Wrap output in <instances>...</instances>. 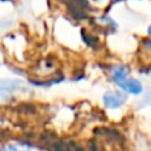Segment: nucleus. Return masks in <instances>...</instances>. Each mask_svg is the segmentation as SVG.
Instances as JSON below:
<instances>
[{
    "mask_svg": "<svg viewBox=\"0 0 151 151\" xmlns=\"http://www.w3.org/2000/svg\"><path fill=\"white\" fill-rule=\"evenodd\" d=\"M145 46H146V48H147L148 51L151 52V40H146V42H145Z\"/></svg>",
    "mask_w": 151,
    "mask_h": 151,
    "instance_id": "nucleus-6",
    "label": "nucleus"
},
{
    "mask_svg": "<svg viewBox=\"0 0 151 151\" xmlns=\"http://www.w3.org/2000/svg\"><path fill=\"white\" fill-rule=\"evenodd\" d=\"M147 35H148V36L151 37V24H150V26L147 27Z\"/></svg>",
    "mask_w": 151,
    "mask_h": 151,
    "instance_id": "nucleus-7",
    "label": "nucleus"
},
{
    "mask_svg": "<svg viewBox=\"0 0 151 151\" xmlns=\"http://www.w3.org/2000/svg\"><path fill=\"white\" fill-rule=\"evenodd\" d=\"M124 94L131 95V96H140L145 92V86H143L142 80L137 79V78H128L124 83L119 87Z\"/></svg>",
    "mask_w": 151,
    "mask_h": 151,
    "instance_id": "nucleus-4",
    "label": "nucleus"
},
{
    "mask_svg": "<svg viewBox=\"0 0 151 151\" xmlns=\"http://www.w3.org/2000/svg\"><path fill=\"white\" fill-rule=\"evenodd\" d=\"M128 95L124 94L122 90H107L102 96V103L106 109L109 110H118L127 103Z\"/></svg>",
    "mask_w": 151,
    "mask_h": 151,
    "instance_id": "nucleus-2",
    "label": "nucleus"
},
{
    "mask_svg": "<svg viewBox=\"0 0 151 151\" xmlns=\"http://www.w3.org/2000/svg\"><path fill=\"white\" fill-rule=\"evenodd\" d=\"M32 146L26 142H9L0 147V151H31Z\"/></svg>",
    "mask_w": 151,
    "mask_h": 151,
    "instance_id": "nucleus-5",
    "label": "nucleus"
},
{
    "mask_svg": "<svg viewBox=\"0 0 151 151\" xmlns=\"http://www.w3.org/2000/svg\"><path fill=\"white\" fill-rule=\"evenodd\" d=\"M109 78L118 88L130 78V68L126 64H114L109 68Z\"/></svg>",
    "mask_w": 151,
    "mask_h": 151,
    "instance_id": "nucleus-3",
    "label": "nucleus"
},
{
    "mask_svg": "<svg viewBox=\"0 0 151 151\" xmlns=\"http://www.w3.org/2000/svg\"><path fill=\"white\" fill-rule=\"evenodd\" d=\"M27 91V83L22 79L0 78V103L8 102L12 98Z\"/></svg>",
    "mask_w": 151,
    "mask_h": 151,
    "instance_id": "nucleus-1",
    "label": "nucleus"
}]
</instances>
